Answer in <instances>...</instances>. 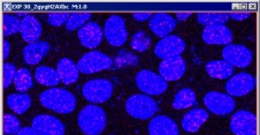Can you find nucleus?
Here are the masks:
<instances>
[{
	"mask_svg": "<svg viewBox=\"0 0 260 135\" xmlns=\"http://www.w3.org/2000/svg\"><path fill=\"white\" fill-rule=\"evenodd\" d=\"M43 106L57 113H71L76 107V98L71 91L61 88H52L43 91L40 96Z\"/></svg>",
	"mask_w": 260,
	"mask_h": 135,
	"instance_id": "1",
	"label": "nucleus"
},
{
	"mask_svg": "<svg viewBox=\"0 0 260 135\" xmlns=\"http://www.w3.org/2000/svg\"><path fill=\"white\" fill-rule=\"evenodd\" d=\"M79 126L85 135H101L106 127V113L102 107L88 105L79 113Z\"/></svg>",
	"mask_w": 260,
	"mask_h": 135,
	"instance_id": "2",
	"label": "nucleus"
},
{
	"mask_svg": "<svg viewBox=\"0 0 260 135\" xmlns=\"http://www.w3.org/2000/svg\"><path fill=\"white\" fill-rule=\"evenodd\" d=\"M157 110V103L149 95H133L125 102V111L136 119L146 120L152 118Z\"/></svg>",
	"mask_w": 260,
	"mask_h": 135,
	"instance_id": "3",
	"label": "nucleus"
},
{
	"mask_svg": "<svg viewBox=\"0 0 260 135\" xmlns=\"http://www.w3.org/2000/svg\"><path fill=\"white\" fill-rule=\"evenodd\" d=\"M84 98L91 103L99 104L108 101L113 94V85L106 79L90 80L83 86Z\"/></svg>",
	"mask_w": 260,
	"mask_h": 135,
	"instance_id": "4",
	"label": "nucleus"
},
{
	"mask_svg": "<svg viewBox=\"0 0 260 135\" xmlns=\"http://www.w3.org/2000/svg\"><path fill=\"white\" fill-rule=\"evenodd\" d=\"M114 60L111 57L103 53L101 51H91L81 57L77 63L80 72L84 74H93L97 72L108 69L113 66Z\"/></svg>",
	"mask_w": 260,
	"mask_h": 135,
	"instance_id": "5",
	"label": "nucleus"
},
{
	"mask_svg": "<svg viewBox=\"0 0 260 135\" xmlns=\"http://www.w3.org/2000/svg\"><path fill=\"white\" fill-rule=\"evenodd\" d=\"M136 85L143 93L147 95H161L168 88L167 81L149 69H143L137 73Z\"/></svg>",
	"mask_w": 260,
	"mask_h": 135,
	"instance_id": "6",
	"label": "nucleus"
},
{
	"mask_svg": "<svg viewBox=\"0 0 260 135\" xmlns=\"http://www.w3.org/2000/svg\"><path fill=\"white\" fill-rule=\"evenodd\" d=\"M204 104L209 110L218 116H224L235 110V101L232 96L219 93V91H210L204 97Z\"/></svg>",
	"mask_w": 260,
	"mask_h": 135,
	"instance_id": "7",
	"label": "nucleus"
},
{
	"mask_svg": "<svg viewBox=\"0 0 260 135\" xmlns=\"http://www.w3.org/2000/svg\"><path fill=\"white\" fill-rule=\"evenodd\" d=\"M104 35L112 46H121L127 42L128 32L124 20L119 15H112L107 19L104 27Z\"/></svg>",
	"mask_w": 260,
	"mask_h": 135,
	"instance_id": "8",
	"label": "nucleus"
},
{
	"mask_svg": "<svg viewBox=\"0 0 260 135\" xmlns=\"http://www.w3.org/2000/svg\"><path fill=\"white\" fill-rule=\"evenodd\" d=\"M231 129L235 135H255L257 134L255 115L245 110L234 113L231 120Z\"/></svg>",
	"mask_w": 260,
	"mask_h": 135,
	"instance_id": "9",
	"label": "nucleus"
},
{
	"mask_svg": "<svg viewBox=\"0 0 260 135\" xmlns=\"http://www.w3.org/2000/svg\"><path fill=\"white\" fill-rule=\"evenodd\" d=\"M222 57L224 62L231 64L232 66L240 68L248 67L252 63V52L248 47L240 44L226 45L222 51Z\"/></svg>",
	"mask_w": 260,
	"mask_h": 135,
	"instance_id": "10",
	"label": "nucleus"
},
{
	"mask_svg": "<svg viewBox=\"0 0 260 135\" xmlns=\"http://www.w3.org/2000/svg\"><path fill=\"white\" fill-rule=\"evenodd\" d=\"M185 50V42L181 37L175 35H168L161 38L154 47V53L161 59L172 58V57L181 56Z\"/></svg>",
	"mask_w": 260,
	"mask_h": 135,
	"instance_id": "11",
	"label": "nucleus"
},
{
	"mask_svg": "<svg viewBox=\"0 0 260 135\" xmlns=\"http://www.w3.org/2000/svg\"><path fill=\"white\" fill-rule=\"evenodd\" d=\"M187 71V64L181 56L164 59L159 65V74L165 81L180 80Z\"/></svg>",
	"mask_w": 260,
	"mask_h": 135,
	"instance_id": "12",
	"label": "nucleus"
},
{
	"mask_svg": "<svg viewBox=\"0 0 260 135\" xmlns=\"http://www.w3.org/2000/svg\"><path fill=\"white\" fill-rule=\"evenodd\" d=\"M203 41L207 44L229 45L233 42V33L224 24L206 25L202 33Z\"/></svg>",
	"mask_w": 260,
	"mask_h": 135,
	"instance_id": "13",
	"label": "nucleus"
},
{
	"mask_svg": "<svg viewBox=\"0 0 260 135\" xmlns=\"http://www.w3.org/2000/svg\"><path fill=\"white\" fill-rule=\"evenodd\" d=\"M255 79L254 76L249 73H238L235 76H233L231 80H228L226 85V90L229 96L234 97H241L249 94L250 91L254 89Z\"/></svg>",
	"mask_w": 260,
	"mask_h": 135,
	"instance_id": "14",
	"label": "nucleus"
},
{
	"mask_svg": "<svg viewBox=\"0 0 260 135\" xmlns=\"http://www.w3.org/2000/svg\"><path fill=\"white\" fill-rule=\"evenodd\" d=\"M32 128L38 135H64V126L58 118L49 115L35 117Z\"/></svg>",
	"mask_w": 260,
	"mask_h": 135,
	"instance_id": "15",
	"label": "nucleus"
},
{
	"mask_svg": "<svg viewBox=\"0 0 260 135\" xmlns=\"http://www.w3.org/2000/svg\"><path fill=\"white\" fill-rule=\"evenodd\" d=\"M149 27L155 36L166 37L176 27V20L167 13H157L150 19Z\"/></svg>",
	"mask_w": 260,
	"mask_h": 135,
	"instance_id": "16",
	"label": "nucleus"
},
{
	"mask_svg": "<svg viewBox=\"0 0 260 135\" xmlns=\"http://www.w3.org/2000/svg\"><path fill=\"white\" fill-rule=\"evenodd\" d=\"M104 33L101 25L96 22H89L84 27L79 30V40L81 44L88 47V49H94L98 47L103 42Z\"/></svg>",
	"mask_w": 260,
	"mask_h": 135,
	"instance_id": "17",
	"label": "nucleus"
},
{
	"mask_svg": "<svg viewBox=\"0 0 260 135\" xmlns=\"http://www.w3.org/2000/svg\"><path fill=\"white\" fill-rule=\"evenodd\" d=\"M150 135H179V127L170 117L158 116L150 121Z\"/></svg>",
	"mask_w": 260,
	"mask_h": 135,
	"instance_id": "18",
	"label": "nucleus"
},
{
	"mask_svg": "<svg viewBox=\"0 0 260 135\" xmlns=\"http://www.w3.org/2000/svg\"><path fill=\"white\" fill-rule=\"evenodd\" d=\"M42 24L40 20L34 15H27L22 19V25H21V36L25 42L35 43L38 42L42 36Z\"/></svg>",
	"mask_w": 260,
	"mask_h": 135,
	"instance_id": "19",
	"label": "nucleus"
},
{
	"mask_svg": "<svg viewBox=\"0 0 260 135\" xmlns=\"http://www.w3.org/2000/svg\"><path fill=\"white\" fill-rule=\"evenodd\" d=\"M51 49L47 42H35L30 43L23 49V59L28 65H37L42 59L49 53Z\"/></svg>",
	"mask_w": 260,
	"mask_h": 135,
	"instance_id": "20",
	"label": "nucleus"
},
{
	"mask_svg": "<svg viewBox=\"0 0 260 135\" xmlns=\"http://www.w3.org/2000/svg\"><path fill=\"white\" fill-rule=\"evenodd\" d=\"M209 119V113L204 109H193L184 115L182 119V127L188 133H194Z\"/></svg>",
	"mask_w": 260,
	"mask_h": 135,
	"instance_id": "21",
	"label": "nucleus"
},
{
	"mask_svg": "<svg viewBox=\"0 0 260 135\" xmlns=\"http://www.w3.org/2000/svg\"><path fill=\"white\" fill-rule=\"evenodd\" d=\"M57 72L60 76V80L64 85H72L79 80L80 69L77 65L69 58H62L58 63Z\"/></svg>",
	"mask_w": 260,
	"mask_h": 135,
	"instance_id": "22",
	"label": "nucleus"
},
{
	"mask_svg": "<svg viewBox=\"0 0 260 135\" xmlns=\"http://www.w3.org/2000/svg\"><path fill=\"white\" fill-rule=\"evenodd\" d=\"M205 68L207 74L216 80L228 79L234 73V67L224 60H211L206 64Z\"/></svg>",
	"mask_w": 260,
	"mask_h": 135,
	"instance_id": "23",
	"label": "nucleus"
},
{
	"mask_svg": "<svg viewBox=\"0 0 260 135\" xmlns=\"http://www.w3.org/2000/svg\"><path fill=\"white\" fill-rule=\"evenodd\" d=\"M35 79L37 80L40 85L51 87L58 86L60 82H61L58 72L52 67L47 66L38 67L36 71H35Z\"/></svg>",
	"mask_w": 260,
	"mask_h": 135,
	"instance_id": "24",
	"label": "nucleus"
},
{
	"mask_svg": "<svg viewBox=\"0 0 260 135\" xmlns=\"http://www.w3.org/2000/svg\"><path fill=\"white\" fill-rule=\"evenodd\" d=\"M7 105L17 115H22L31 105V97L25 94H12L7 97Z\"/></svg>",
	"mask_w": 260,
	"mask_h": 135,
	"instance_id": "25",
	"label": "nucleus"
},
{
	"mask_svg": "<svg viewBox=\"0 0 260 135\" xmlns=\"http://www.w3.org/2000/svg\"><path fill=\"white\" fill-rule=\"evenodd\" d=\"M196 103L197 96L194 94V91L190 88H183L174 96L173 107L177 109V110H181V109L193 106Z\"/></svg>",
	"mask_w": 260,
	"mask_h": 135,
	"instance_id": "26",
	"label": "nucleus"
},
{
	"mask_svg": "<svg viewBox=\"0 0 260 135\" xmlns=\"http://www.w3.org/2000/svg\"><path fill=\"white\" fill-rule=\"evenodd\" d=\"M197 20L201 24L211 25V24H224L228 22V14L224 13H199Z\"/></svg>",
	"mask_w": 260,
	"mask_h": 135,
	"instance_id": "27",
	"label": "nucleus"
},
{
	"mask_svg": "<svg viewBox=\"0 0 260 135\" xmlns=\"http://www.w3.org/2000/svg\"><path fill=\"white\" fill-rule=\"evenodd\" d=\"M14 85L16 90L21 91V93H25V91L31 88L34 81L31 74H30L28 69L21 68L20 71H17L14 79Z\"/></svg>",
	"mask_w": 260,
	"mask_h": 135,
	"instance_id": "28",
	"label": "nucleus"
},
{
	"mask_svg": "<svg viewBox=\"0 0 260 135\" xmlns=\"http://www.w3.org/2000/svg\"><path fill=\"white\" fill-rule=\"evenodd\" d=\"M91 13H85V12H77V13H73L69 16V19L67 21L66 29L72 32V30H75L77 28H82L84 27L85 23L91 19Z\"/></svg>",
	"mask_w": 260,
	"mask_h": 135,
	"instance_id": "29",
	"label": "nucleus"
},
{
	"mask_svg": "<svg viewBox=\"0 0 260 135\" xmlns=\"http://www.w3.org/2000/svg\"><path fill=\"white\" fill-rule=\"evenodd\" d=\"M115 67H127V66H136L138 64V57L132 53L128 50H121L118 52L114 59Z\"/></svg>",
	"mask_w": 260,
	"mask_h": 135,
	"instance_id": "30",
	"label": "nucleus"
},
{
	"mask_svg": "<svg viewBox=\"0 0 260 135\" xmlns=\"http://www.w3.org/2000/svg\"><path fill=\"white\" fill-rule=\"evenodd\" d=\"M22 20L19 17L5 14L4 15V36H10L21 32Z\"/></svg>",
	"mask_w": 260,
	"mask_h": 135,
	"instance_id": "31",
	"label": "nucleus"
},
{
	"mask_svg": "<svg viewBox=\"0 0 260 135\" xmlns=\"http://www.w3.org/2000/svg\"><path fill=\"white\" fill-rule=\"evenodd\" d=\"M130 45L134 50L144 52L151 46V38L144 32H137L134 34Z\"/></svg>",
	"mask_w": 260,
	"mask_h": 135,
	"instance_id": "32",
	"label": "nucleus"
},
{
	"mask_svg": "<svg viewBox=\"0 0 260 135\" xmlns=\"http://www.w3.org/2000/svg\"><path fill=\"white\" fill-rule=\"evenodd\" d=\"M21 123L17 117L6 113L4 116V132L6 135H14L20 132Z\"/></svg>",
	"mask_w": 260,
	"mask_h": 135,
	"instance_id": "33",
	"label": "nucleus"
},
{
	"mask_svg": "<svg viewBox=\"0 0 260 135\" xmlns=\"http://www.w3.org/2000/svg\"><path fill=\"white\" fill-rule=\"evenodd\" d=\"M17 69L15 67V65H13L11 63H5V65H4V87H5V88H8L12 82L14 81Z\"/></svg>",
	"mask_w": 260,
	"mask_h": 135,
	"instance_id": "34",
	"label": "nucleus"
},
{
	"mask_svg": "<svg viewBox=\"0 0 260 135\" xmlns=\"http://www.w3.org/2000/svg\"><path fill=\"white\" fill-rule=\"evenodd\" d=\"M69 16H71V14H68V13H50L49 16H47V21L53 27H60V25L67 23Z\"/></svg>",
	"mask_w": 260,
	"mask_h": 135,
	"instance_id": "35",
	"label": "nucleus"
},
{
	"mask_svg": "<svg viewBox=\"0 0 260 135\" xmlns=\"http://www.w3.org/2000/svg\"><path fill=\"white\" fill-rule=\"evenodd\" d=\"M250 13L249 12H234L231 13V14H228V17H231L233 20H236V21H243L246 20L250 17Z\"/></svg>",
	"mask_w": 260,
	"mask_h": 135,
	"instance_id": "36",
	"label": "nucleus"
},
{
	"mask_svg": "<svg viewBox=\"0 0 260 135\" xmlns=\"http://www.w3.org/2000/svg\"><path fill=\"white\" fill-rule=\"evenodd\" d=\"M133 16H134V19L137 21H146L152 17V14L149 12H140V13H134Z\"/></svg>",
	"mask_w": 260,
	"mask_h": 135,
	"instance_id": "37",
	"label": "nucleus"
},
{
	"mask_svg": "<svg viewBox=\"0 0 260 135\" xmlns=\"http://www.w3.org/2000/svg\"><path fill=\"white\" fill-rule=\"evenodd\" d=\"M16 135H38V134L32 127H23L20 129V132Z\"/></svg>",
	"mask_w": 260,
	"mask_h": 135,
	"instance_id": "38",
	"label": "nucleus"
},
{
	"mask_svg": "<svg viewBox=\"0 0 260 135\" xmlns=\"http://www.w3.org/2000/svg\"><path fill=\"white\" fill-rule=\"evenodd\" d=\"M192 15V13H190V12H183V13H176V19L179 20V21H184V20H187V19H189L190 16Z\"/></svg>",
	"mask_w": 260,
	"mask_h": 135,
	"instance_id": "39",
	"label": "nucleus"
},
{
	"mask_svg": "<svg viewBox=\"0 0 260 135\" xmlns=\"http://www.w3.org/2000/svg\"><path fill=\"white\" fill-rule=\"evenodd\" d=\"M11 52V44L7 41H4V58L7 59Z\"/></svg>",
	"mask_w": 260,
	"mask_h": 135,
	"instance_id": "40",
	"label": "nucleus"
}]
</instances>
